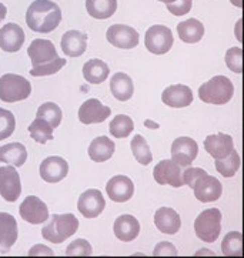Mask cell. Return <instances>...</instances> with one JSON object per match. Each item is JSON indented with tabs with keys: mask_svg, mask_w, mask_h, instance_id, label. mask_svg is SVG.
Listing matches in <instances>:
<instances>
[{
	"mask_svg": "<svg viewBox=\"0 0 244 258\" xmlns=\"http://www.w3.org/2000/svg\"><path fill=\"white\" fill-rule=\"evenodd\" d=\"M27 54L33 64L30 75L34 77L54 75L66 64V58L59 57L54 44L44 39L33 40L27 49Z\"/></svg>",
	"mask_w": 244,
	"mask_h": 258,
	"instance_id": "cell-1",
	"label": "cell"
},
{
	"mask_svg": "<svg viewBox=\"0 0 244 258\" xmlns=\"http://www.w3.org/2000/svg\"><path fill=\"white\" fill-rule=\"evenodd\" d=\"M62 20V10L51 0H34L26 12V23L37 33H50Z\"/></svg>",
	"mask_w": 244,
	"mask_h": 258,
	"instance_id": "cell-2",
	"label": "cell"
},
{
	"mask_svg": "<svg viewBox=\"0 0 244 258\" xmlns=\"http://www.w3.org/2000/svg\"><path fill=\"white\" fill-rule=\"evenodd\" d=\"M77 228L79 220L73 214H54L42 228V235L47 241L60 244L76 233Z\"/></svg>",
	"mask_w": 244,
	"mask_h": 258,
	"instance_id": "cell-3",
	"label": "cell"
},
{
	"mask_svg": "<svg viewBox=\"0 0 244 258\" xmlns=\"http://www.w3.org/2000/svg\"><path fill=\"white\" fill-rule=\"evenodd\" d=\"M234 94V86L226 76H216L199 89L200 100L209 104H226Z\"/></svg>",
	"mask_w": 244,
	"mask_h": 258,
	"instance_id": "cell-4",
	"label": "cell"
},
{
	"mask_svg": "<svg viewBox=\"0 0 244 258\" xmlns=\"http://www.w3.org/2000/svg\"><path fill=\"white\" fill-rule=\"evenodd\" d=\"M32 93V86L23 76L8 73L0 77V100L16 103L26 100Z\"/></svg>",
	"mask_w": 244,
	"mask_h": 258,
	"instance_id": "cell-5",
	"label": "cell"
},
{
	"mask_svg": "<svg viewBox=\"0 0 244 258\" xmlns=\"http://www.w3.org/2000/svg\"><path fill=\"white\" fill-rule=\"evenodd\" d=\"M196 235L204 242H214L221 233V213L217 208L204 210L194 221Z\"/></svg>",
	"mask_w": 244,
	"mask_h": 258,
	"instance_id": "cell-6",
	"label": "cell"
},
{
	"mask_svg": "<svg viewBox=\"0 0 244 258\" xmlns=\"http://www.w3.org/2000/svg\"><path fill=\"white\" fill-rule=\"evenodd\" d=\"M173 33L171 30L166 26L156 25L152 26L144 37V44L147 47V50L153 54H164L167 53L171 46H173Z\"/></svg>",
	"mask_w": 244,
	"mask_h": 258,
	"instance_id": "cell-7",
	"label": "cell"
},
{
	"mask_svg": "<svg viewBox=\"0 0 244 258\" xmlns=\"http://www.w3.org/2000/svg\"><path fill=\"white\" fill-rule=\"evenodd\" d=\"M199 154L197 142L192 137H178L171 144V160L180 167H190Z\"/></svg>",
	"mask_w": 244,
	"mask_h": 258,
	"instance_id": "cell-8",
	"label": "cell"
},
{
	"mask_svg": "<svg viewBox=\"0 0 244 258\" xmlns=\"http://www.w3.org/2000/svg\"><path fill=\"white\" fill-rule=\"evenodd\" d=\"M22 183L15 167H0V196L9 203H15L20 197Z\"/></svg>",
	"mask_w": 244,
	"mask_h": 258,
	"instance_id": "cell-9",
	"label": "cell"
},
{
	"mask_svg": "<svg viewBox=\"0 0 244 258\" xmlns=\"http://www.w3.org/2000/svg\"><path fill=\"white\" fill-rule=\"evenodd\" d=\"M154 180L160 185H171V187H181L183 183V170L173 160H163L154 167Z\"/></svg>",
	"mask_w": 244,
	"mask_h": 258,
	"instance_id": "cell-10",
	"label": "cell"
},
{
	"mask_svg": "<svg viewBox=\"0 0 244 258\" xmlns=\"http://www.w3.org/2000/svg\"><path fill=\"white\" fill-rule=\"evenodd\" d=\"M193 191L196 199L199 201H202V203H213V201H217L220 199V196L223 192V187H221V183L216 177L204 173L194 183Z\"/></svg>",
	"mask_w": 244,
	"mask_h": 258,
	"instance_id": "cell-11",
	"label": "cell"
},
{
	"mask_svg": "<svg viewBox=\"0 0 244 258\" xmlns=\"http://www.w3.org/2000/svg\"><path fill=\"white\" fill-rule=\"evenodd\" d=\"M19 211L20 217L30 224H42L49 218V208L36 196L26 197Z\"/></svg>",
	"mask_w": 244,
	"mask_h": 258,
	"instance_id": "cell-12",
	"label": "cell"
},
{
	"mask_svg": "<svg viewBox=\"0 0 244 258\" xmlns=\"http://www.w3.org/2000/svg\"><path fill=\"white\" fill-rule=\"evenodd\" d=\"M107 40L118 49H135L139 44V33L126 25H113L107 29Z\"/></svg>",
	"mask_w": 244,
	"mask_h": 258,
	"instance_id": "cell-13",
	"label": "cell"
},
{
	"mask_svg": "<svg viewBox=\"0 0 244 258\" xmlns=\"http://www.w3.org/2000/svg\"><path fill=\"white\" fill-rule=\"evenodd\" d=\"M104 207H106V201L99 190L90 188L79 197L77 208H79L80 214L86 218L99 217L103 213Z\"/></svg>",
	"mask_w": 244,
	"mask_h": 258,
	"instance_id": "cell-14",
	"label": "cell"
},
{
	"mask_svg": "<svg viewBox=\"0 0 244 258\" xmlns=\"http://www.w3.org/2000/svg\"><path fill=\"white\" fill-rule=\"evenodd\" d=\"M110 114V107L101 104V101L97 99H89L79 108V120L86 125L103 123Z\"/></svg>",
	"mask_w": 244,
	"mask_h": 258,
	"instance_id": "cell-15",
	"label": "cell"
},
{
	"mask_svg": "<svg viewBox=\"0 0 244 258\" xmlns=\"http://www.w3.org/2000/svg\"><path fill=\"white\" fill-rule=\"evenodd\" d=\"M106 192L111 201L126 203L135 194V184L127 175H114L106 185Z\"/></svg>",
	"mask_w": 244,
	"mask_h": 258,
	"instance_id": "cell-16",
	"label": "cell"
},
{
	"mask_svg": "<svg viewBox=\"0 0 244 258\" xmlns=\"http://www.w3.org/2000/svg\"><path fill=\"white\" fill-rule=\"evenodd\" d=\"M161 100L168 107L183 108L193 103V92L185 84H173L161 94Z\"/></svg>",
	"mask_w": 244,
	"mask_h": 258,
	"instance_id": "cell-17",
	"label": "cell"
},
{
	"mask_svg": "<svg viewBox=\"0 0 244 258\" xmlns=\"http://www.w3.org/2000/svg\"><path fill=\"white\" fill-rule=\"evenodd\" d=\"M69 173V164L65 158L53 156L43 160L40 164V177L47 183H59Z\"/></svg>",
	"mask_w": 244,
	"mask_h": 258,
	"instance_id": "cell-18",
	"label": "cell"
},
{
	"mask_svg": "<svg viewBox=\"0 0 244 258\" xmlns=\"http://www.w3.org/2000/svg\"><path fill=\"white\" fill-rule=\"evenodd\" d=\"M25 43V32L16 23H8L0 29V49L15 53L22 49Z\"/></svg>",
	"mask_w": 244,
	"mask_h": 258,
	"instance_id": "cell-19",
	"label": "cell"
},
{
	"mask_svg": "<svg viewBox=\"0 0 244 258\" xmlns=\"http://www.w3.org/2000/svg\"><path fill=\"white\" fill-rule=\"evenodd\" d=\"M204 149L211 157L217 160V158L227 157L228 154L234 150V143H233V139L228 134H213V136L206 137Z\"/></svg>",
	"mask_w": 244,
	"mask_h": 258,
	"instance_id": "cell-20",
	"label": "cell"
},
{
	"mask_svg": "<svg viewBox=\"0 0 244 258\" xmlns=\"http://www.w3.org/2000/svg\"><path fill=\"white\" fill-rule=\"evenodd\" d=\"M113 230H114V235L120 241H133L140 234V223L137 221L136 217L123 214L116 218Z\"/></svg>",
	"mask_w": 244,
	"mask_h": 258,
	"instance_id": "cell-21",
	"label": "cell"
},
{
	"mask_svg": "<svg viewBox=\"0 0 244 258\" xmlns=\"http://www.w3.org/2000/svg\"><path fill=\"white\" fill-rule=\"evenodd\" d=\"M17 240V221L9 213H0V252H8Z\"/></svg>",
	"mask_w": 244,
	"mask_h": 258,
	"instance_id": "cell-22",
	"label": "cell"
},
{
	"mask_svg": "<svg viewBox=\"0 0 244 258\" xmlns=\"http://www.w3.org/2000/svg\"><path fill=\"white\" fill-rule=\"evenodd\" d=\"M87 49V34L79 30H69L62 37V50L69 57H79Z\"/></svg>",
	"mask_w": 244,
	"mask_h": 258,
	"instance_id": "cell-23",
	"label": "cell"
},
{
	"mask_svg": "<svg viewBox=\"0 0 244 258\" xmlns=\"http://www.w3.org/2000/svg\"><path fill=\"white\" fill-rule=\"evenodd\" d=\"M154 224L160 230L161 233L173 235L176 234L180 227H181V218L178 213L174 211L173 208L161 207L156 211L154 214Z\"/></svg>",
	"mask_w": 244,
	"mask_h": 258,
	"instance_id": "cell-24",
	"label": "cell"
},
{
	"mask_svg": "<svg viewBox=\"0 0 244 258\" xmlns=\"http://www.w3.org/2000/svg\"><path fill=\"white\" fill-rule=\"evenodd\" d=\"M116 150V146L114 143L110 140L109 137L106 136H100V137H96L90 146H89V157L92 158L93 161L96 163H103V161H107L111 158V156L114 154Z\"/></svg>",
	"mask_w": 244,
	"mask_h": 258,
	"instance_id": "cell-25",
	"label": "cell"
},
{
	"mask_svg": "<svg viewBox=\"0 0 244 258\" xmlns=\"http://www.w3.org/2000/svg\"><path fill=\"white\" fill-rule=\"evenodd\" d=\"M110 90L114 99H117L118 101H127L132 99L135 92L133 80L126 73H116L110 80Z\"/></svg>",
	"mask_w": 244,
	"mask_h": 258,
	"instance_id": "cell-26",
	"label": "cell"
},
{
	"mask_svg": "<svg viewBox=\"0 0 244 258\" xmlns=\"http://www.w3.org/2000/svg\"><path fill=\"white\" fill-rule=\"evenodd\" d=\"M27 160V150L22 143H10L0 147V163L22 167Z\"/></svg>",
	"mask_w": 244,
	"mask_h": 258,
	"instance_id": "cell-27",
	"label": "cell"
},
{
	"mask_svg": "<svg viewBox=\"0 0 244 258\" xmlns=\"http://www.w3.org/2000/svg\"><path fill=\"white\" fill-rule=\"evenodd\" d=\"M177 33H178V37L185 43L194 44V43L200 42L203 39L204 26L197 19H189V20L180 22L177 25Z\"/></svg>",
	"mask_w": 244,
	"mask_h": 258,
	"instance_id": "cell-28",
	"label": "cell"
},
{
	"mask_svg": "<svg viewBox=\"0 0 244 258\" xmlns=\"http://www.w3.org/2000/svg\"><path fill=\"white\" fill-rule=\"evenodd\" d=\"M109 66L99 58H92L83 66L84 79L90 84H100L109 77Z\"/></svg>",
	"mask_w": 244,
	"mask_h": 258,
	"instance_id": "cell-29",
	"label": "cell"
},
{
	"mask_svg": "<svg viewBox=\"0 0 244 258\" xmlns=\"http://www.w3.org/2000/svg\"><path fill=\"white\" fill-rule=\"evenodd\" d=\"M86 9L94 19H109L117 10V0H86Z\"/></svg>",
	"mask_w": 244,
	"mask_h": 258,
	"instance_id": "cell-30",
	"label": "cell"
},
{
	"mask_svg": "<svg viewBox=\"0 0 244 258\" xmlns=\"http://www.w3.org/2000/svg\"><path fill=\"white\" fill-rule=\"evenodd\" d=\"M221 251L226 257H241L243 255V234L240 231L228 233L221 242Z\"/></svg>",
	"mask_w": 244,
	"mask_h": 258,
	"instance_id": "cell-31",
	"label": "cell"
},
{
	"mask_svg": "<svg viewBox=\"0 0 244 258\" xmlns=\"http://www.w3.org/2000/svg\"><path fill=\"white\" fill-rule=\"evenodd\" d=\"M130 149L133 151V156H135L136 160L142 166H149L152 163V150H150V147H149V144H147L143 136H140V134L135 136L132 143H130Z\"/></svg>",
	"mask_w": 244,
	"mask_h": 258,
	"instance_id": "cell-32",
	"label": "cell"
},
{
	"mask_svg": "<svg viewBox=\"0 0 244 258\" xmlns=\"http://www.w3.org/2000/svg\"><path fill=\"white\" fill-rule=\"evenodd\" d=\"M29 133L34 142H37L39 144H46L53 139V127L47 121L36 117V120L29 125Z\"/></svg>",
	"mask_w": 244,
	"mask_h": 258,
	"instance_id": "cell-33",
	"label": "cell"
},
{
	"mask_svg": "<svg viewBox=\"0 0 244 258\" xmlns=\"http://www.w3.org/2000/svg\"><path fill=\"white\" fill-rule=\"evenodd\" d=\"M238 168H240V156L236 150L231 151L227 157L216 160V170L226 178L233 177L238 171Z\"/></svg>",
	"mask_w": 244,
	"mask_h": 258,
	"instance_id": "cell-34",
	"label": "cell"
},
{
	"mask_svg": "<svg viewBox=\"0 0 244 258\" xmlns=\"http://www.w3.org/2000/svg\"><path fill=\"white\" fill-rule=\"evenodd\" d=\"M62 117H63L62 108L56 103L47 101V103H43L42 106L37 108V118L47 121L53 128L59 127L62 123Z\"/></svg>",
	"mask_w": 244,
	"mask_h": 258,
	"instance_id": "cell-35",
	"label": "cell"
},
{
	"mask_svg": "<svg viewBox=\"0 0 244 258\" xmlns=\"http://www.w3.org/2000/svg\"><path fill=\"white\" fill-rule=\"evenodd\" d=\"M133 130H135V123L126 114H117L110 123V134L117 139L129 137V134Z\"/></svg>",
	"mask_w": 244,
	"mask_h": 258,
	"instance_id": "cell-36",
	"label": "cell"
},
{
	"mask_svg": "<svg viewBox=\"0 0 244 258\" xmlns=\"http://www.w3.org/2000/svg\"><path fill=\"white\" fill-rule=\"evenodd\" d=\"M16 128L15 114L9 110L0 108V142L10 137Z\"/></svg>",
	"mask_w": 244,
	"mask_h": 258,
	"instance_id": "cell-37",
	"label": "cell"
},
{
	"mask_svg": "<svg viewBox=\"0 0 244 258\" xmlns=\"http://www.w3.org/2000/svg\"><path fill=\"white\" fill-rule=\"evenodd\" d=\"M226 64L234 73H243V50L240 47H231L226 53Z\"/></svg>",
	"mask_w": 244,
	"mask_h": 258,
	"instance_id": "cell-38",
	"label": "cell"
},
{
	"mask_svg": "<svg viewBox=\"0 0 244 258\" xmlns=\"http://www.w3.org/2000/svg\"><path fill=\"white\" fill-rule=\"evenodd\" d=\"M92 245L87 240L79 238L76 241H73L66 250V255L69 257H89L92 255Z\"/></svg>",
	"mask_w": 244,
	"mask_h": 258,
	"instance_id": "cell-39",
	"label": "cell"
},
{
	"mask_svg": "<svg viewBox=\"0 0 244 258\" xmlns=\"http://www.w3.org/2000/svg\"><path fill=\"white\" fill-rule=\"evenodd\" d=\"M193 0H174L173 3H167V10L174 16H185L192 10Z\"/></svg>",
	"mask_w": 244,
	"mask_h": 258,
	"instance_id": "cell-40",
	"label": "cell"
},
{
	"mask_svg": "<svg viewBox=\"0 0 244 258\" xmlns=\"http://www.w3.org/2000/svg\"><path fill=\"white\" fill-rule=\"evenodd\" d=\"M206 171L203 170V168H193V167H190V168H186L185 171H183V183L187 184L190 188H193L194 183L199 180V177H202Z\"/></svg>",
	"mask_w": 244,
	"mask_h": 258,
	"instance_id": "cell-41",
	"label": "cell"
},
{
	"mask_svg": "<svg viewBox=\"0 0 244 258\" xmlns=\"http://www.w3.org/2000/svg\"><path fill=\"white\" fill-rule=\"evenodd\" d=\"M153 255H154V257H161V255H171V257H176L177 250L171 242L163 241L159 242V244L154 247Z\"/></svg>",
	"mask_w": 244,
	"mask_h": 258,
	"instance_id": "cell-42",
	"label": "cell"
},
{
	"mask_svg": "<svg viewBox=\"0 0 244 258\" xmlns=\"http://www.w3.org/2000/svg\"><path fill=\"white\" fill-rule=\"evenodd\" d=\"M40 254H44V255H53V251L44 245H36L32 250L29 251V255L33 257V255H40Z\"/></svg>",
	"mask_w": 244,
	"mask_h": 258,
	"instance_id": "cell-43",
	"label": "cell"
},
{
	"mask_svg": "<svg viewBox=\"0 0 244 258\" xmlns=\"http://www.w3.org/2000/svg\"><path fill=\"white\" fill-rule=\"evenodd\" d=\"M6 15H8V8L3 3H0V22L6 17Z\"/></svg>",
	"mask_w": 244,
	"mask_h": 258,
	"instance_id": "cell-44",
	"label": "cell"
},
{
	"mask_svg": "<svg viewBox=\"0 0 244 258\" xmlns=\"http://www.w3.org/2000/svg\"><path fill=\"white\" fill-rule=\"evenodd\" d=\"M159 2H163V3H166V5H167V3H173L174 0H159Z\"/></svg>",
	"mask_w": 244,
	"mask_h": 258,
	"instance_id": "cell-45",
	"label": "cell"
}]
</instances>
